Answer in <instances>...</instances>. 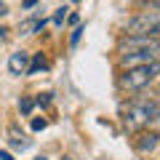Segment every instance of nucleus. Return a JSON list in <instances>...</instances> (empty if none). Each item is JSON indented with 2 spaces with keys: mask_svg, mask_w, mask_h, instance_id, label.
<instances>
[{
  "mask_svg": "<svg viewBox=\"0 0 160 160\" xmlns=\"http://www.w3.org/2000/svg\"><path fill=\"white\" fill-rule=\"evenodd\" d=\"M0 160H13V155L6 152V149H0Z\"/></svg>",
  "mask_w": 160,
  "mask_h": 160,
  "instance_id": "19",
  "label": "nucleus"
},
{
  "mask_svg": "<svg viewBox=\"0 0 160 160\" xmlns=\"http://www.w3.org/2000/svg\"><path fill=\"white\" fill-rule=\"evenodd\" d=\"M29 56H32V53H27V51H13L11 56H8V72L16 75V78L27 75V69H29Z\"/></svg>",
  "mask_w": 160,
  "mask_h": 160,
  "instance_id": "7",
  "label": "nucleus"
},
{
  "mask_svg": "<svg viewBox=\"0 0 160 160\" xmlns=\"http://www.w3.org/2000/svg\"><path fill=\"white\" fill-rule=\"evenodd\" d=\"M6 13H8V8H6V3L0 0V16H6Z\"/></svg>",
  "mask_w": 160,
  "mask_h": 160,
  "instance_id": "22",
  "label": "nucleus"
},
{
  "mask_svg": "<svg viewBox=\"0 0 160 160\" xmlns=\"http://www.w3.org/2000/svg\"><path fill=\"white\" fill-rule=\"evenodd\" d=\"M67 22H69V24H78V22H80V16H78V13H69Z\"/></svg>",
  "mask_w": 160,
  "mask_h": 160,
  "instance_id": "20",
  "label": "nucleus"
},
{
  "mask_svg": "<svg viewBox=\"0 0 160 160\" xmlns=\"http://www.w3.org/2000/svg\"><path fill=\"white\" fill-rule=\"evenodd\" d=\"M64 160H69V158H64Z\"/></svg>",
  "mask_w": 160,
  "mask_h": 160,
  "instance_id": "25",
  "label": "nucleus"
},
{
  "mask_svg": "<svg viewBox=\"0 0 160 160\" xmlns=\"http://www.w3.org/2000/svg\"><path fill=\"white\" fill-rule=\"evenodd\" d=\"M160 112V99L158 96H136L128 102V107H123L120 112V123L123 128L131 133H139L142 128L149 126V120Z\"/></svg>",
  "mask_w": 160,
  "mask_h": 160,
  "instance_id": "1",
  "label": "nucleus"
},
{
  "mask_svg": "<svg viewBox=\"0 0 160 160\" xmlns=\"http://www.w3.org/2000/svg\"><path fill=\"white\" fill-rule=\"evenodd\" d=\"M160 144V133L158 131H152V128H142V131L136 133V139H133V147H136V152H142V155H147V152H152L155 147Z\"/></svg>",
  "mask_w": 160,
  "mask_h": 160,
  "instance_id": "6",
  "label": "nucleus"
},
{
  "mask_svg": "<svg viewBox=\"0 0 160 160\" xmlns=\"http://www.w3.org/2000/svg\"><path fill=\"white\" fill-rule=\"evenodd\" d=\"M35 104H40V107H48V104H51V93H40V96L35 99Z\"/></svg>",
  "mask_w": 160,
  "mask_h": 160,
  "instance_id": "15",
  "label": "nucleus"
},
{
  "mask_svg": "<svg viewBox=\"0 0 160 160\" xmlns=\"http://www.w3.org/2000/svg\"><path fill=\"white\" fill-rule=\"evenodd\" d=\"M67 11H69L67 6L56 8V13H53V24H56V27H62V24H64V19H67Z\"/></svg>",
  "mask_w": 160,
  "mask_h": 160,
  "instance_id": "13",
  "label": "nucleus"
},
{
  "mask_svg": "<svg viewBox=\"0 0 160 160\" xmlns=\"http://www.w3.org/2000/svg\"><path fill=\"white\" fill-rule=\"evenodd\" d=\"M46 126H48V120H46V118H35V120H32V131H43Z\"/></svg>",
  "mask_w": 160,
  "mask_h": 160,
  "instance_id": "14",
  "label": "nucleus"
},
{
  "mask_svg": "<svg viewBox=\"0 0 160 160\" xmlns=\"http://www.w3.org/2000/svg\"><path fill=\"white\" fill-rule=\"evenodd\" d=\"M123 35H158L160 38V11H136L120 24Z\"/></svg>",
  "mask_w": 160,
  "mask_h": 160,
  "instance_id": "3",
  "label": "nucleus"
},
{
  "mask_svg": "<svg viewBox=\"0 0 160 160\" xmlns=\"http://www.w3.org/2000/svg\"><path fill=\"white\" fill-rule=\"evenodd\" d=\"M35 3H38V0H22V8H27V11H29V8H35Z\"/></svg>",
  "mask_w": 160,
  "mask_h": 160,
  "instance_id": "18",
  "label": "nucleus"
},
{
  "mask_svg": "<svg viewBox=\"0 0 160 160\" xmlns=\"http://www.w3.org/2000/svg\"><path fill=\"white\" fill-rule=\"evenodd\" d=\"M6 38H8V29L3 27V24H0V40H6Z\"/></svg>",
  "mask_w": 160,
  "mask_h": 160,
  "instance_id": "21",
  "label": "nucleus"
},
{
  "mask_svg": "<svg viewBox=\"0 0 160 160\" xmlns=\"http://www.w3.org/2000/svg\"><path fill=\"white\" fill-rule=\"evenodd\" d=\"M46 69H48V56H46V53H35V56H29L27 75H38V72H46Z\"/></svg>",
  "mask_w": 160,
  "mask_h": 160,
  "instance_id": "10",
  "label": "nucleus"
},
{
  "mask_svg": "<svg viewBox=\"0 0 160 160\" xmlns=\"http://www.w3.org/2000/svg\"><path fill=\"white\" fill-rule=\"evenodd\" d=\"M32 109H35V102L29 96H22L19 99V112L22 115H32Z\"/></svg>",
  "mask_w": 160,
  "mask_h": 160,
  "instance_id": "12",
  "label": "nucleus"
},
{
  "mask_svg": "<svg viewBox=\"0 0 160 160\" xmlns=\"http://www.w3.org/2000/svg\"><path fill=\"white\" fill-rule=\"evenodd\" d=\"M136 11H160V0H131Z\"/></svg>",
  "mask_w": 160,
  "mask_h": 160,
  "instance_id": "11",
  "label": "nucleus"
},
{
  "mask_svg": "<svg viewBox=\"0 0 160 160\" xmlns=\"http://www.w3.org/2000/svg\"><path fill=\"white\" fill-rule=\"evenodd\" d=\"M158 78H160V62H152V64H142V67L120 69L118 86L126 93H139V91H144V88H149Z\"/></svg>",
  "mask_w": 160,
  "mask_h": 160,
  "instance_id": "2",
  "label": "nucleus"
},
{
  "mask_svg": "<svg viewBox=\"0 0 160 160\" xmlns=\"http://www.w3.org/2000/svg\"><path fill=\"white\" fill-rule=\"evenodd\" d=\"M80 35H83V27H78L72 35H69V46H78V40H80Z\"/></svg>",
  "mask_w": 160,
  "mask_h": 160,
  "instance_id": "16",
  "label": "nucleus"
},
{
  "mask_svg": "<svg viewBox=\"0 0 160 160\" xmlns=\"http://www.w3.org/2000/svg\"><path fill=\"white\" fill-rule=\"evenodd\" d=\"M160 38L158 35H120L115 51L118 53H133V51H158Z\"/></svg>",
  "mask_w": 160,
  "mask_h": 160,
  "instance_id": "4",
  "label": "nucleus"
},
{
  "mask_svg": "<svg viewBox=\"0 0 160 160\" xmlns=\"http://www.w3.org/2000/svg\"><path fill=\"white\" fill-rule=\"evenodd\" d=\"M46 27H48L46 19H29V22L19 24V32H22V35H35V32H43Z\"/></svg>",
  "mask_w": 160,
  "mask_h": 160,
  "instance_id": "9",
  "label": "nucleus"
},
{
  "mask_svg": "<svg viewBox=\"0 0 160 160\" xmlns=\"http://www.w3.org/2000/svg\"><path fill=\"white\" fill-rule=\"evenodd\" d=\"M72 3H78V0H72Z\"/></svg>",
  "mask_w": 160,
  "mask_h": 160,
  "instance_id": "24",
  "label": "nucleus"
},
{
  "mask_svg": "<svg viewBox=\"0 0 160 160\" xmlns=\"http://www.w3.org/2000/svg\"><path fill=\"white\" fill-rule=\"evenodd\" d=\"M35 160H46V158H35Z\"/></svg>",
  "mask_w": 160,
  "mask_h": 160,
  "instance_id": "23",
  "label": "nucleus"
},
{
  "mask_svg": "<svg viewBox=\"0 0 160 160\" xmlns=\"http://www.w3.org/2000/svg\"><path fill=\"white\" fill-rule=\"evenodd\" d=\"M8 139H11V147H13V149H27L29 144H32V142L27 139V133H22L16 126L8 128Z\"/></svg>",
  "mask_w": 160,
  "mask_h": 160,
  "instance_id": "8",
  "label": "nucleus"
},
{
  "mask_svg": "<svg viewBox=\"0 0 160 160\" xmlns=\"http://www.w3.org/2000/svg\"><path fill=\"white\" fill-rule=\"evenodd\" d=\"M160 62V48L158 51H133V53H118V67L128 69V67H142V64H152Z\"/></svg>",
  "mask_w": 160,
  "mask_h": 160,
  "instance_id": "5",
  "label": "nucleus"
},
{
  "mask_svg": "<svg viewBox=\"0 0 160 160\" xmlns=\"http://www.w3.org/2000/svg\"><path fill=\"white\" fill-rule=\"evenodd\" d=\"M147 128H152V131H158V133H160V112L155 115L152 120H149V126H147Z\"/></svg>",
  "mask_w": 160,
  "mask_h": 160,
  "instance_id": "17",
  "label": "nucleus"
}]
</instances>
